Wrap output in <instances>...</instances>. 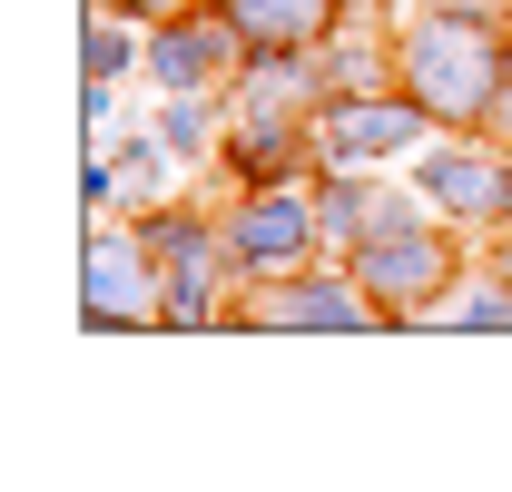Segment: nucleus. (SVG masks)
<instances>
[{"instance_id": "obj_1", "label": "nucleus", "mask_w": 512, "mask_h": 492, "mask_svg": "<svg viewBox=\"0 0 512 492\" xmlns=\"http://www.w3.org/2000/svg\"><path fill=\"white\" fill-rule=\"evenodd\" d=\"M503 60H512V50L483 30V20H434V30L404 40L414 99H424L444 128H473L483 109H503Z\"/></svg>"}, {"instance_id": "obj_2", "label": "nucleus", "mask_w": 512, "mask_h": 492, "mask_svg": "<svg viewBox=\"0 0 512 492\" xmlns=\"http://www.w3.org/2000/svg\"><path fill=\"white\" fill-rule=\"evenodd\" d=\"M316 227H325V217L296 197V187H256L247 217L227 227V256H237V266H256V276H286V266L306 256V237H316Z\"/></svg>"}, {"instance_id": "obj_3", "label": "nucleus", "mask_w": 512, "mask_h": 492, "mask_svg": "<svg viewBox=\"0 0 512 492\" xmlns=\"http://www.w3.org/2000/svg\"><path fill=\"white\" fill-rule=\"evenodd\" d=\"M444 237H424L404 207H384V237L375 246H355V276L375 286V296H424V286H444Z\"/></svg>"}, {"instance_id": "obj_4", "label": "nucleus", "mask_w": 512, "mask_h": 492, "mask_svg": "<svg viewBox=\"0 0 512 492\" xmlns=\"http://www.w3.org/2000/svg\"><path fill=\"white\" fill-rule=\"evenodd\" d=\"M109 315H128V325H158V296H148V266H138V246H89V325H109Z\"/></svg>"}, {"instance_id": "obj_5", "label": "nucleus", "mask_w": 512, "mask_h": 492, "mask_svg": "<svg viewBox=\"0 0 512 492\" xmlns=\"http://www.w3.org/2000/svg\"><path fill=\"white\" fill-rule=\"evenodd\" d=\"M365 276H306V286H276L256 325H365Z\"/></svg>"}, {"instance_id": "obj_6", "label": "nucleus", "mask_w": 512, "mask_h": 492, "mask_svg": "<svg viewBox=\"0 0 512 492\" xmlns=\"http://www.w3.org/2000/svg\"><path fill=\"white\" fill-rule=\"evenodd\" d=\"M414 187H424V207H444V217H493V207H503L493 187H512V178H493L473 148H434Z\"/></svg>"}, {"instance_id": "obj_7", "label": "nucleus", "mask_w": 512, "mask_h": 492, "mask_svg": "<svg viewBox=\"0 0 512 492\" xmlns=\"http://www.w3.org/2000/svg\"><path fill=\"white\" fill-rule=\"evenodd\" d=\"M414 128H424V109H404V99H355V109L325 119V148H335V158H384V148H404Z\"/></svg>"}, {"instance_id": "obj_8", "label": "nucleus", "mask_w": 512, "mask_h": 492, "mask_svg": "<svg viewBox=\"0 0 512 492\" xmlns=\"http://www.w3.org/2000/svg\"><path fill=\"white\" fill-rule=\"evenodd\" d=\"M148 60H158V79H168V89H207V79L227 69V30H217V20H178Z\"/></svg>"}, {"instance_id": "obj_9", "label": "nucleus", "mask_w": 512, "mask_h": 492, "mask_svg": "<svg viewBox=\"0 0 512 492\" xmlns=\"http://www.w3.org/2000/svg\"><path fill=\"white\" fill-rule=\"evenodd\" d=\"M325 10H335V0H237V40H256V50H266V40H276V50H306L325 30Z\"/></svg>"}, {"instance_id": "obj_10", "label": "nucleus", "mask_w": 512, "mask_h": 492, "mask_svg": "<svg viewBox=\"0 0 512 492\" xmlns=\"http://www.w3.org/2000/svg\"><path fill=\"white\" fill-rule=\"evenodd\" d=\"M138 60V40H128V20L99 0V20H89V79H109V69H128Z\"/></svg>"}, {"instance_id": "obj_11", "label": "nucleus", "mask_w": 512, "mask_h": 492, "mask_svg": "<svg viewBox=\"0 0 512 492\" xmlns=\"http://www.w3.org/2000/svg\"><path fill=\"white\" fill-rule=\"evenodd\" d=\"M207 128H217V119H207L188 89H178V99H168V119H158V138H168V148H207Z\"/></svg>"}, {"instance_id": "obj_12", "label": "nucleus", "mask_w": 512, "mask_h": 492, "mask_svg": "<svg viewBox=\"0 0 512 492\" xmlns=\"http://www.w3.org/2000/svg\"><path fill=\"white\" fill-rule=\"evenodd\" d=\"M316 217H325V237H345V227H365V187H345V178H325V197H316Z\"/></svg>"}, {"instance_id": "obj_13", "label": "nucleus", "mask_w": 512, "mask_h": 492, "mask_svg": "<svg viewBox=\"0 0 512 492\" xmlns=\"http://www.w3.org/2000/svg\"><path fill=\"white\" fill-rule=\"evenodd\" d=\"M503 119H512V60H503Z\"/></svg>"}, {"instance_id": "obj_14", "label": "nucleus", "mask_w": 512, "mask_h": 492, "mask_svg": "<svg viewBox=\"0 0 512 492\" xmlns=\"http://www.w3.org/2000/svg\"><path fill=\"white\" fill-rule=\"evenodd\" d=\"M119 10H168V0H119Z\"/></svg>"}, {"instance_id": "obj_15", "label": "nucleus", "mask_w": 512, "mask_h": 492, "mask_svg": "<svg viewBox=\"0 0 512 492\" xmlns=\"http://www.w3.org/2000/svg\"><path fill=\"white\" fill-rule=\"evenodd\" d=\"M503 217H512V197H503Z\"/></svg>"}]
</instances>
